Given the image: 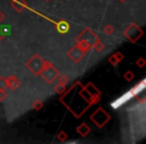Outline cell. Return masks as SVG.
<instances>
[{"label":"cell","instance_id":"cell-1","mask_svg":"<svg viewBox=\"0 0 146 144\" xmlns=\"http://www.w3.org/2000/svg\"><path fill=\"white\" fill-rule=\"evenodd\" d=\"M144 86H145V80H143V81H142L140 84L136 85L135 87L132 88L130 91L126 92L124 95H122L121 97L118 98L116 101H114L113 103H112V107H113V108H118V107H120L121 105H123V104L126 103L128 100H130L132 97H134L136 94H138L139 92H141L142 90L144 89Z\"/></svg>","mask_w":146,"mask_h":144}]
</instances>
